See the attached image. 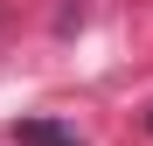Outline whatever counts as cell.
I'll use <instances>...</instances> for the list:
<instances>
[{"label": "cell", "mask_w": 153, "mask_h": 146, "mask_svg": "<svg viewBox=\"0 0 153 146\" xmlns=\"http://www.w3.org/2000/svg\"><path fill=\"white\" fill-rule=\"evenodd\" d=\"M21 139H28V146H84V139H76V125H56V118H28Z\"/></svg>", "instance_id": "1"}]
</instances>
